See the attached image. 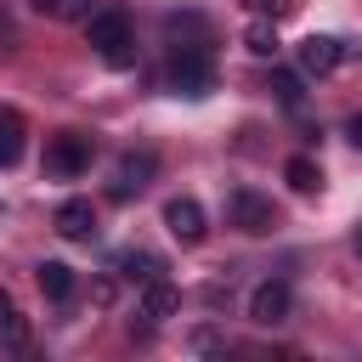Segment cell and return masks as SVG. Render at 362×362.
<instances>
[{"label":"cell","instance_id":"obj_16","mask_svg":"<svg viewBox=\"0 0 362 362\" xmlns=\"http://www.w3.org/2000/svg\"><path fill=\"white\" fill-rule=\"evenodd\" d=\"M283 181H288L294 192H317V187H322V170H317L311 158H288V164H283Z\"/></svg>","mask_w":362,"mask_h":362},{"label":"cell","instance_id":"obj_10","mask_svg":"<svg viewBox=\"0 0 362 362\" xmlns=\"http://www.w3.org/2000/svg\"><path fill=\"white\" fill-rule=\"evenodd\" d=\"M23 147H28L23 113H17V107H0V170H11V164L23 158Z\"/></svg>","mask_w":362,"mask_h":362},{"label":"cell","instance_id":"obj_5","mask_svg":"<svg viewBox=\"0 0 362 362\" xmlns=\"http://www.w3.org/2000/svg\"><path fill=\"white\" fill-rule=\"evenodd\" d=\"M288 305H294V294H288V283H283V277H266V283L249 294V317H255L260 328L288 322Z\"/></svg>","mask_w":362,"mask_h":362},{"label":"cell","instance_id":"obj_9","mask_svg":"<svg viewBox=\"0 0 362 362\" xmlns=\"http://www.w3.org/2000/svg\"><path fill=\"white\" fill-rule=\"evenodd\" d=\"M57 232L74 238V243H85V238L96 232V209H90V198H62V204H57Z\"/></svg>","mask_w":362,"mask_h":362},{"label":"cell","instance_id":"obj_4","mask_svg":"<svg viewBox=\"0 0 362 362\" xmlns=\"http://www.w3.org/2000/svg\"><path fill=\"white\" fill-rule=\"evenodd\" d=\"M226 215H232V226H238V232H249V238H266V232L277 226V209H272V198H260L255 187H232V198H226Z\"/></svg>","mask_w":362,"mask_h":362},{"label":"cell","instance_id":"obj_17","mask_svg":"<svg viewBox=\"0 0 362 362\" xmlns=\"http://www.w3.org/2000/svg\"><path fill=\"white\" fill-rule=\"evenodd\" d=\"M272 96H277L283 107H300V102H305V85H300V74H288V68H272Z\"/></svg>","mask_w":362,"mask_h":362},{"label":"cell","instance_id":"obj_11","mask_svg":"<svg viewBox=\"0 0 362 362\" xmlns=\"http://www.w3.org/2000/svg\"><path fill=\"white\" fill-rule=\"evenodd\" d=\"M175 305H181V294H175L164 277L141 283V317H147V322H164V317H175Z\"/></svg>","mask_w":362,"mask_h":362},{"label":"cell","instance_id":"obj_18","mask_svg":"<svg viewBox=\"0 0 362 362\" xmlns=\"http://www.w3.org/2000/svg\"><path fill=\"white\" fill-rule=\"evenodd\" d=\"M243 45H249L255 57H272V51H277V34H272V23H249V34H243Z\"/></svg>","mask_w":362,"mask_h":362},{"label":"cell","instance_id":"obj_19","mask_svg":"<svg viewBox=\"0 0 362 362\" xmlns=\"http://www.w3.org/2000/svg\"><path fill=\"white\" fill-rule=\"evenodd\" d=\"M113 294H119V288H113V277H102V283L90 288V300H96V305H113Z\"/></svg>","mask_w":362,"mask_h":362},{"label":"cell","instance_id":"obj_20","mask_svg":"<svg viewBox=\"0 0 362 362\" xmlns=\"http://www.w3.org/2000/svg\"><path fill=\"white\" fill-rule=\"evenodd\" d=\"M345 136H351V141H356V153H362V113H356V119L345 124Z\"/></svg>","mask_w":362,"mask_h":362},{"label":"cell","instance_id":"obj_8","mask_svg":"<svg viewBox=\"0 0 362 362\" xmlns=\"http://www.w3.org/2000/svg\"><path fill=\"white\" fill-rule=\"evenodd\" d=\"M153 170H158V158H153V153H124V158H119V170H113V198L141 192Z\"/></svg>","mask_w":362,"mask_h":362},{"label":"cell","instance_id":"obj_22","mask_svg":"<svg viewBox=\"0 0 362 362\" xmlns=\"http://www.w3.org/2000/svg\"><path fill=\"white\" fill-rule=\"evenodd\" d=\"M356 249H362V232H356Z\"/></svg>","mask_w":362,"mask_h":362},{"label":"cell","instance_id":"obj_15","mask_svg":"<svg viewBox=\"0 0 362 362\" xmlns=\"http://www.w3.org/2000/svg\"><path fill=\"white\" fill-rule=\"evenodd\" d=\"M40 17H51V23H79V17H90V0H28Z\"/></svg>","mask_w":362,"mask_h":362},{"label":"cell","instance_id":"obj_21","mask_svg":"<svg viewBox=\"0 0 362 362\" xmlns=\"http://www.w3.org/2000/svg\"><path fill=\"white\" fill-rule=\"evenodd\" d=\"M243 6H249V11H277L283 0H243Z\"/></svg>","mask_w":362,"mask_h":362},{"label":"cell","instance_id":"obj_12","mask_svg":"<svg viewBox=\"0 0 362 362\" xmlns=\"http://www.w3.org/2000/svg\"><path fill=\"white\" fill-rule=\"evenodd\" d=\"M34 277H40V294H45V300H68V294H74V272H68L62 260H40Z\"/></svg>","mask_w":362,"mask_h":362},{"label":"cell","instance_id":"obj_2","mask_svg":"<svg viewBox=\"0 0 362 362\" xmlns=\"http://www.w3.org/2000/svg\"><path fill=\"white\" fill-rule=\"evenodd\" d=\"M164 79H170L175 96H209L215 90V57H209V45H175Z\"/></svg>","mask_w":362,"mask_h":362},{"label":"cell","instance_id":"obj_13","mask_svg":"<svg viewBox=\"0 0 362 362\" xmlns=\"http://www.w3.org/2000/svg\"><path fill=\"white\" fill-rule=\"evenodd\" d=\"M119 272H124L130 283H153V277H164V260L147 255V249H124V255H119Z\"/></svg>","mask_w":362,"mask_h":362},{"label":"cell","instance_id":"obj_14","mask_svg":"<svg viewBox=\"0 0 362 362\" xmlns=\"http://www.w3.org/2000/svg\"><path fill=\"white\" fill-rule=\"evenodd\" d=\"M23 339H28V322H23L17 300L0 288V345H23Z\"/></svg>","mask_w":362,"mask_h":362},{"label":"cell","instance_id":"obj_6","mask_svg":"<svg viewBox=\"0 0 362 362\" xmlns=\"http://www.w3.org/2000/svg\"><path fill=\"white\" fill-rule=\"evenodd\" d=\"M164 226H170V238H181V243H204V209H198V198H170L164 204Z\"/></svg>","mask_w":362,"mask_h":362},{"label":"cell","instance_id":"obj_1","mask_svg":"<svg viewBox=\"0 0 362 362\" xmlns=\"http://www.w3.org/2000/svg\"><path fill=\"white\" fill-rule=\"evenodd\" d=\"M85 34H90V51L107 68H130L136 62V34H130V17L124 11H90L85 17Z\"/></svg>","mask_w":362,"mask_h":362},{"label":"cell","instance_id":"obj_3","mask_svg":"<svg viewBox=\"0 0 362 362\" xmlns=\"http://www.w3.org/2000/svg\"><path fill=\"white\" fill-rule=\"evenodd\" d=\"M90 153H96V141H90L85 130H57V136L45 141V175H51V181H74V175L90 170Z\"/></svg>","mask_w":362,"mask_h":362},{"label":"cell","instance_id":"obj_7","mask_svg":"<svg viewBox=\"0 0 362 362\" xmlns=\"http://www.w3.org/2000/svg\"><path fill=\"white\" fill-rule=\"evenodd\" d=\"M345 62V45L334 40V34H311V40H300V74H334Z\"/></svg>","mask_w":362,"mask_h":362}]
</instances>
